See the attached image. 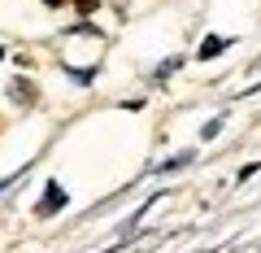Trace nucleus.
Returning a JSON list of instances; mask_svg holds the SVG:
<instances>
[{"instance_id":"1","label":"nucleus","mask_w":261,"mask_h":253,"mask_svg":"<svg viewBox=\"0 0 261 253\" xmlns=\"http://www.w3.org/2000/svg\"><path fill=\"white\" fill-rule=\"evenodd\" d=\"M65 205V188L61 183H48V192H44V201H39V218H48V214H57V210Z\"/></svg>"},{"instance_id":"2","label":"nucleus","mask_w":261,"mask_h":253,"mask_svg":"<svg viewBox=\"0 0 261 253\" xmlns=\"http://www.w3.org/2000/svg\"><path fill=\"white\" fill-rule=\"evenodd\" d=\"M9 96H13V101H18V105H31V101H35V87H31L27 79H13V87H9Z\"/></svg>"},{"instance_id":"3","label":"nucleus","mask_w":261,"mask_h":253,"mask_svg":"<svg viewBox=\"0 0 261 253\" xmlns=\"http://www.w3.org/2000/svg\"><path fill=\"white\" fill-rule=\"evenodd\" d=\"M226 44H231V39H218V35H209L205 44H200V57H205V61H209V57H218V53H226Z\"/></svg>"},{"instance_id":"4","label":"nucleus","mask_w":261,"mask_h":253,"mask_svg":"<svg viewBox=\"0 0 261 253\" xmlns=\"http://www.w3.org/2000/svg\"><path fill=\"white\" fill-rule=\"evenodd\" d=\"M218 131H222V122H218V118H214V122H205V131H200V135H205V140H214V135H218Z\"/></svg>"}]
</instances>
